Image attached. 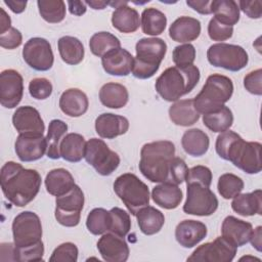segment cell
Masks as SVG:
<instances>
[{
  "instance_id": "6da1fadb",
  "label": "cell",
  "mask_w": 262,
  "mask_h": 262,
  "mask_svg": "<svg viewBox=\"0 0 262 262\" xmlns=\"http://www.w3.org/2000/svg\"><path fill=\"white\" fill-rule=\"evenodd\" d=\"M138 167L147 180L175 185L184 182L188 172L184 160L175 157V145L169 140L145 143L140 150Z\"/></svg>"
},
{
  "instance_id": "7a4b0ae2",
  "label": "cell",
  "mask_w": 262,
  "mask_h": 262,
  "mask_svg": "<svg viewBox=\"0 0 262 262\" xmlns=\"http://www.w3.org/2000/svg\"><path fill=\"white\" fill-rule=\"evenodd\" d=\"M41 180L37 170L24 168L13 161L6 162L0 171L1 190L5 199L16 207H25L35 199Z\"/></svg>"
},
{
  "instance_id": "3957f363",
  "label": "cell",
  "mask_w": 262,
  "mask_h": 262,
  "mask_svg": "<svg viewBox=\"0 0 262 262\" xmlns=\"http://www.w3.org/2000/svg\"><path fill=\"white\" fill-rule=\"evenodd\" d=\"M200 78V70L194 64L170 67L158 77L155 88L164 100L175 102L183 95L189 93L196 86Z\"/></svg>"
},
{
  "instance_id": "277c9868",
  "label": "cell",
  "mask_w": 262,
  "mask_h": 262,
  "mask_svg": "<svg viewBox=\"0 0 262 262\" xmlns=\"http://www.w3.org/2000/svg\"><path fill=\"white\" fill-rule=\"evenodd\" d=\"M135 51L132 74L137 79L145 80L159 71L167 52V44L157 37L141 38L135 45Z\"/></svg>"
},
{
  "instance_id": "5b68a950",
  "label": "cell",
  "mask_w": 262,
  "mask_h": 262,
  "mask_svg": "<svg viewBox=\"0 0 262 262\" xmlns=\"http://www.w3.org/2000/svg\"><path fill=\"white\" fill-rule=\"evenodd\" d=\"M233 83L230 78L221 75H210L200 93L193 98V105L201 115L209 114L223 106L232 96Z\"/></svg>"
},
{
  "instance_id": "8992f818",
  "label": "cell",
  "mask_w": 262,
  "mask_h": 262,
  "mask_svg": "<svg viewBox=\"0 0 262 262\" xmlns=\"http://www.w3.org/2000/svg\"><path fill=\"white\" fill-rule=\"evenodd\" d=\"M114 191L133 216L149 205L148 186L133 173L118 176L114 182Z\"/></svg>"
},
{
  "instance_id": "52a82bcc",
  "label": "cell",
  "mask_w": 262,
  "mask_h": 262,
  "mask_svg": "<svg viewBox=\"0 0 262 262\" xmlns=\"http://www.w3.org/2000/svg\"><path fill=\"white\" fill-rule=\"evenodd\" d=\"M261 147L260 142L245 141L239 137L231 144L226 161L248 174H258L262 170Z\"/></svg>"
},
{
  "instance_id": "ba28073f",
  "label": "cell",
  "mask_w": 262,
  "mask_h": 262,
  "mask_svg": "<svg viewBox=\"0 0 262 262\" xmlns=\"http://www.w3.org/2000/svg\"><path fill=\"white\" fill-rule=\"evenodd\" d=\"M208 61L216 68H222L230 72H238L249 62L247 51L239 45L216 43L207 50Z\"/></svg>"
},
{
  "instance_id": "9c48e42d",
  "label": "cell",
  "mask_w": 262,
  "mask_h": 262,
  "mask_svg": "<svg viewBox=\"0 0 262 262\" xmlns=\"http://www.w3.org/2000/svg\"><path fill=\"white\" fill-rule=\"evenodd\" d=\"M186 200L183 212L194 216H211L218 208V199L215 193L201 183H186Z\"/></svg>"
},
{
  "instance_id": "30bf717a",
  "label": "cell",
  "mask_w": 262,
  "mask_h": 262,
  "mask_svg": "<svg viewBox=\"0 0 262 262\" xmlns=\"http://www.w3.org/2000/svg\"><path fill=\"white\" fill-rule=\"evenodd\" d=\"M84 159L102 176H108L120 165L119 155L99 138H91L86 142Z\"/></svg>"
},
{
  "instance_id": "8fae6325",
  "label": "cell",
  "mask_w": 262,
  "mask_h": 262,
  "mask_svg": "<svg viewBox=\"0 0 262 262\" xmlns=\"http://www.w3.org/2000/svg\"><path fill=\"white\" fill-rule=\"evenodd\" d=\"M84 193L79 185L60 196H56L54 216L56 221L66 227H75L81 219V212L84 207Z\"/></svg>"
},
{
  "instance_id": "7c38bea8",
  "label": "cell",
  "mask_w": 262,
  "mask_h": 262,
  "mask_svg": "<svg viewBox=\"0 0 262 262\" xmlns=\"http://www.w3.org/2000/svg\"><path fill=\"white\" fill-rule=\"evenodd\" d=\"M12 236L16 247L25 248L38 244L42 239V224L39 216L32 211H24L12 221Z\"/></svg>"
},
{
  "instance_id": "4fadbf2b",
  "label": "cell",
  "mask_w": 262,
  "mask_h": 262,
  "mask_svg": "<svg viewBox=\"0 0 262 262\" xmlns=\"http://www.w3.org/2000/svg\"><path fill=\"white\" fill-rule=\"evenodd\" d=\"M236 249L237 247L228 239L223 236H218L213 242L198 247L187 258V261L231 262L236 255Z\"/></svg>"
},
{
  "instance_id": "5bb4252c",
  "label": "cell",
  "mask_w": 262,
  "mask_h": 262,
  "mask_svg": "<svg viewBox=\"0 0 262 262\" xmlns=\"http://www.w3.org/2000/svg\"><path fill=\"white\" fill-rule=\"evenodd\" d=\"M23 58L35 71L46 72L54 62V55L48 40L41 37L29 39L23 48Z\"/></svg>"
},
{
  "instance_id": "9a60e30c",
  "label": "cell",
  "mask_w": 262,
  "mask_h": 262,
  "mask_svg": "<svg viewBox=\"0 0 262 262\" xmlns=\"http://www.w3.org/2000/svg\"><path fill=\"white\" fill-rule=\"evenodd\" d=\"M24 95V80L21 75L12 69L0 74V103L6 108H14Z\"/></svg>"
},
{
  "instance_id": "2e32d148",
  "label": "cell",
  "mask_w": 262,
  "mask_h": 262,
  "mask_svg": "<svg viewBox=\"0 0 262 262\" xmlns=\"http://www.w3.org/2000/svg\"><path fill=\"white\" fill-rule=\"evenodd\" d=\"M14 149L21 162H34L47 152V140L43 134L23 133L17 136Z\"/></svg>"
},
{
  "instance_id": "e0dca14e",
  "label": "cell",
  "mask_w": 262,
  "mask_h": 262,
  "mask_svg": "<svg viewBox=\"0 0 262 262\" xmlns=\"http://www.w3.org/2000/svg\"><path fill=\"white\" fill-rule=\"evenodd\" d=\"M97 250L106 262H125L130 250L124 237L112 232H105L97 242Z\"/></svg>"
},
{
  "instance_id": "ac0fdd59",
  "label": "cell",
  "mask_w": 262,
  "mask_h": 262,
  "mask_svg": "<svg viewBox=\"0 0 262 262\" xmlns=\"http://www.w3.org/2000/svg\"><path fill=\"white\" fill-rule=\"evenodd\" d=\"M12 124L19 134H43L45 130V125L40 113L31 105L17 107L12 115Z\"/></svg>"
},
{
  "instance_id": "d6986e66",
  "label": "cell",
  "mask_w": 262,
  "mask_h": 262,
  "mask_svg": "<svg viewBox=\"0 0 262 262\" xmlns=\"http://www.w3.org/2000/svg\"><path fill=\"white\" fill-rule=\"evenodd\" d=\"M133 63L134 57L132 54L122 47L114 49L101 57L103 70L112 76H128L132 72Z\"/></svg>"
},
{
  "instance_id": "ffe728a7",
  "label": "cell",
  "mask_w": 262,
  "mask_h": 262,
  "mask_svg": "<svg viewBox=\"0 0 262 262\" xmlns=\"http://www.w3.org/2000/svg\"><path fill=\"white\" fill-rule=\"evenodd\" d=\"M207 226L198 220L185 219L179 222L175 228V238L183 248H193L207 235Z\"/></svg>"
},
{
  "instance_id": "44dd1931",
  "label": "cell",
  "mask_w": 262,
  "mask_h": 262,
  "mask_svg": "<svg viewBox=\"0 0 262 262\" xmlns=\"http://www.w3.org/2000/svg\"><path fill=\"white\" fill-rule=\"evenodd\" d=\"M129 129V121L127 118L112 114L103 113L95 120V131L101 138L114 139L125 134Z\"/></svg>"
},
{
  "instance_id": "7402d4cb",
  "label": "cell",
  "mask_w": 262,
  "mask_h": 262,
  "mask_svg": "<svg viewBox=\"0 0 262 262\" xmlns=\"http://www.w3.org/2000/svg\"><path fill=\"white\" fill-rule=\"evenodd\" d=\"M252 231L253 226L250 222L244 221L234 216L225 217L221 225L222 236L237 248L249 243Z\"/></svg>"
},
{
  "instance_id": "603a6c76",
  "label": "cell",
  "mask_w": 262,
  "mask_h": 262,
  "mask_svg": "<svg viewBox=\"0 0 262 262\" xmlns=\"http://www.w3.org/2000/svg\"><path fill=\"white\" fill-rule=\"evenodd\" d=\"M201 21L191 16L176 18L169 28V37L179 43H189L199 38L201 34Z\"/></svg>"
},
{
  "instance_id": "cb8c5ba5",
  "label": "cell",
  "mask_w": 262,
  "mask_h": 262,
  "mask_svg": "<svg viewBox=\"0 0 262 262\" xmlns=\"http://www.w3.org/2000/svg\"><path fill=\"white\" fill-rule=\"evenodd\" d=\"M89 106L87 95L78 88H70L59 97V107L69 117L78 118L84 115Z\"/></svg>"
},
{
  "instance_id": "d4e9b609",
  "label": "cell",
  "mask_w": 262,
  "mask_h": 262,
  "mask_svg": "<svg viewBox=\"0 0 262 262\" xmlns=\"http://www.w3.org/2000/svg\"><path fill=\"white\" fill-rule=\"evenodd\" d=\"M183 198V192L178 185L160 183L151 190V199L156 205L166 210L176 209Z\"/></svg>"
},
{
  "instance_id": "484cf974",
  "label": "cell",
  "mask_w": 262,
  "mask_h": 262,
  "mask_svg": "<svg viewBox=\"0 0 262 262\" xmlns=\"http://www.w3.org/2000/svg\"><path fill=\"white\" fill-rule=\"evenodd\" d=\"M112 25L118 31L129 34L134 33L140 26L139 13L126 1L123 5L117 7L112 14Z\"/></svg>"
},
{
  "instance_id": "4316f807",
  "label": "cell",
  "mask_w": 262,
  "mask_h": 262,
  "mask_svg": "<svg viewBox=\"0 0 262 262\" xmlns=\"http://www.w3.org/2000/svg\"><path fill=\"white\" fill-rule=\"evenodd\" d=\"M73 175L64 168H56L49 171L45 177V187L49 194L60 196L69 192L75 185Z\"/></svg>"
},
{
  "instance_id": "83f0119b",
  "label": "cell",
  "mask_w": 262,
  "mask_h": 262,
  "mask_svg": "<svg viewBox=\"0 0 262 262\" xmlns=\"http://www.w3.org/2000/svg\"><path fill=\"white\" fill-rule=\"evenodd\" d=\"M232 210L241 216L250 217L262 214V191L256 189L252 192L239 193L231 202Z\"/></svg>"
},
{
  "instance_id": "f1b7e54d",
  "label": "cell",
  "mask_w": 262,
  "mask_h": 262,
  "mask_svg": "<svg viewBox=\"0 0 262 262\" xmlns=\"http://www.w3.org/2000/svg\"><path fill=\"white\" fill-rule=\"evenodd\" d=\"M169 118L177 126L188 127L199 121L200 114L194 108L193 99H181L169 107Z\"/></svg>"
},
{
  "instance_id": "f546056e",
  "label": "cell",
  "mask_w": 262,
  "mask_h": 262,
  "mask_svg": "<svg viewBox=\"0 0 262 262\" xmlns=\"http://www.w3.org/2000/svg\"><path fill=\"white\" fill-rule=\"evenodd\" d=\"M181 145L183 150L192 157L204 156L210 145V139L207 133L199 128L186 130L181 138Z\"/></svg>"
},
{
  "instance_id": "4dcf8cb0",
  "label": "cell",
  "mask_w": 262,
  "mask_h": 262,
  "mask_svg": "<svg viewBox=\"0 0 262 262\" xmlns=\"http://www.w3.org/2000/svg\"><path fill=\"white\" fill-rule=\"evenodd\" d=\"M99 100L106 107L121 108L127 104L129 92L123 84L115 82L105 83L99 90Z\"/></svg>"
},
{
  "instance_id": "1f68e13d",
  "label": "cell",
  "mask_w": 262,
  "mask_h": 262,
  "mask_svg": "<svg viewBox=\"0 0 262 262\" xmlns=\"http://www.w3.org/2000/svg\"><path fill=\"white\" fill-rule=\"evenodd\" d=\"M137 223L140 231L145 235L158 233L165 223L164 214L152 206H146L140 209L136 214Z\"/></svg>"
},
{
  "instance_id": "d6a6232c",
  "label": "cell",
  "mask_w": 262,
  "mask_h": 262,
  "mask_svg": "<svg viewBox=\"0 0 262 262\" xmlns=\"http://www.w3.org/2000/svg\"><path fill=\"white\" fill-rule=\"evenodd\" d=\"M86 141L79 133H68L59 145L60 158L67 162L78 163L84 158Z\"/></svg>"
},
{
  "instance_id": "836d02e7",
  "label": "cell",
  "mask_w": 262,
  "mask_h": 262,
  "mask_svg": "<svg viewBox=\"0 0 262 262\" xmlns=\"http://www.w3.org/2000/svg\"><path fill=\"white\" fill-rule=\"evenodd\" d=\"M58 52L61 59L71 66L79 64L85 54L84 46L82 42L73 36L60 37L57 41Z\"/></svg>"
},
{
  "instance_id": "e575fe53",
  "label": "cell",
  "mask_w": 262,
  "mask_h": 262,
  "mask_svg": "<svg viewBox=\"0 0 262 262\" xmlns=\"http://www.w3.org/2000/svg\"><path fill=\"white\" fill-rule=\"evenodd\" d=\"M211 10L214 18L222 25L233 27L239 20V8L237 2L233 0H213Z\"/></svg>"
},
{
  "instance_id": "d590c367",
  "label": "cell",
  "mask_w": 262,
  "mask_h": 262,
  "mask_svg": "<svg viewBox=\"0 0 262 262\" xmlns=\"http://www.w3.org/2000/svg\"><path fill=\"white\" fill-rule=\"evenodd\" d=\"M140 26L144 34L156 37L165 31L167 17L161 10L155 7H148L143 9L141 13Z\"/></svg>"
},
{
  "instance_id": "8d00e7d4",
  "label": "cell",
  "mask_w": 262,
  "mask_h": 262,
  "mask_svg": "<svg viewBox=\"0 0 262 262\" xmlns=\"http://www.w3.org/2000/svg\"><path fill=\"white\" fill-rule=\"evenodd\" d=\"M68 131V125L61 120H51L48 126L46 135L47 140V157L52 160H58L60 158L59 145L62 138L66 136Z\"/></svg>"
},
{
  "instance_id": "74e56055",
  "label": "cell",
  "mask_w": 262,
  "mask_h": 262,
  "mask_svg": "<svg viewBox=\"0 0 262 262\" xmlns=\"http://www.w3.org/2000/svg\"><path fill=\"white\" fill-rule=\"evenodd\" d=\"M204 125L214 133H222L232 126L233 115L231 110L223 105L215 112L203 115Z\"/></svg>"
},
{
  "instance_id": "f35d334b",
  "label": "cell",
  "mask_w": 262,
  "mask_h": 262,
  "mask_svg": "<svg viewBox=\"0 0 262 262\" xmlns=\"http://www.w3.org/2000/svg\"><path fill=\"white\" fill-rule=\"evenodd\" d=\"M119 47H121L120 40L110 32H97L89 40L90 51L98 57H102L107 52Z\"/></svg>"
},
{
  "instance_id": "ab89813d",
  "label": "cell",
  "mask_w": 262,
  "mask_h": 262,
  "mask_svg": "<svg viewBox=\"0 0 262 262\" xmlns=\"http://www.w3.org/2000/svg\"><path fill=\"white\" fill-rule=\"evenodd\" d=\"M39 13L49 24H57L66 17V3L62 0H38Z\"/></svg>"
},
{
  "instance_id": "60d3db41",
  "label": "cell",
  "mask_w": 262,
  "mask_h": 262,
  "mask_svg": "<svg viewBox=\"0 0 262 262\" xmlns=\"http://www.w3.org/2000/svg\"><path fill=\"white\" fill-rule=\"evenodd\" d=\"M86 227L90 233L100 235L110 231L111 214L103 208L92 209L86 218Z\"/></svg>"
},
{
  "instance_id": "b9f144b4",
  "label": "cell",
  "mask_w": 262,
  "mask_h": 262,
  "mask_svg": "<svg viewBox=\"0 0 262 262\" xmlns=\"http://www.w3.org/2000/svg\"><path fill=\"white\" fill-rule=\"evenodd\" d=\"M244 181L237 175L232 173H224L222 174L217 183V189L219 194L225 199L230 200L239 194L244 189Z\"/></svg>"
},
{
  "instance_id": "7bdbcfd3",
  "label": "cell",
  "mask_w": 262,
  "mask_h": 262,
  "mask_svg": "<svg viewBox=\"0 0 262 262\" xmlns=\"http://www.w3.org/2000/svg\"><path fill=\"white\" fill-rule=\"evenodd\" d=\"M111 227L110 231L119 236L125 237L131 229L130 215L123 209L115 207L110 210Z\"/></svg>"
},
{
  "instance_id": "ee69618b",
  "label": "cell",
  "mask_w": 262,
  "mask_h": 262,
  "mask_svg": "<svg viewBox=\"0 0 262 262\" xmlns=\"http://www.w3.org/2000/svg\"><path fill=\"white\" fill-rule=\"evenodd\" d=\"M44 255V245L43 242L30 247L19 248L16 247L13 243L11 250V260L19 262H33V261H42Z\"/></svg>"
},
{
  "instance_id": "f6af8a7d",
  "label": "cell",
  "mask_w": 262,
  "mask_h": 262,
  "mask_svg": "<svg viewBox=\"0 0 262 262\" xmlns=\"http://www.w3.org/2000/svg\"><path fill=\"white\" fill-rule=\"evenodd\" d=\"M78 248L75 244L71 242L62 243L59 246H57L50 258V262H76L78 260Z\"/></svg>"
},
{
  "instance_id": "bcb514c9",
  "label": "cell",
  "mask_w": 262,
  "mask_h": 262,
  "mask_svg": "<svg viewBox=\"0 0 262 262\" xmlns=\"http://www.w3.org/2000/svg\"><path fill=\"white\" fill-rule=\"evenodd\" d=\"M172 59L176 67H187L193 64V61L195 59L194 46L190 43L176 46L173 50Z\"/></svg>"
},
{
  "instance_id": "7dc6e473",
  "label": "cell",
  "mask_w": 262,
  "mask_h": 262,
  "mask_svg": "<svg viewBox=\"0 0 262 262\" xmlns=\"http://www.w3.org/2000/svg\"><path fill=\"white\" fill-rule=\"evenodd\" d=\"M53 87L51 82L46 78H34L29 83L30 95L38 100L48 98L52 93Z\"/></svg>"
},
{
  "instance_id": "c3c4849f",
  "label": "cell",
  "mask_w": 262,
  "mask_h": 262,
  "mask_svg": "<svg viewBox=\"0 0 262 262\" xmlns=\"http://www.w3.org/2000/svg\"><path fill=\"white\" fill-rule=\"evenodd\" d=\"M212 177H213L212 172L208 167L203 165H198L188 169L185 181L186 183L198 182L207 187H210L212 183Z\"/></svg>"
},
{
  "instance_id": "681fc988",
  "label": "cell",
  "mask_w": 262,
  "mask_h": 262,
  "mask_svg": "<svg viewBox=\"0 0 262 262\" xmlns=\"http://www.w3.org/2000/svg\"><path fill=\"white\" fill-rule=\"evenodd\" d=\"M233 34V27H228L225 25H222L214 17L210 19L208 25V35L210 39L213 41H225L232 37Z\"/></svg>"
},
{
  "instance_id": "f907efd6",
  "label": "cell",
  "mask_w": 262,
  "mask_h": 262,
  "mask_svg": "<svg viewBox=\"0 0 262 262\" xmlns=\"http://www.w3.org/2000/svg\"><path fill=\"white\" fill-rule=\"evenodd\" d=\"M241 136L231 131V130H226L222 133H220L217 138H216V143H215V149H216V152L217 155L226 161V158H227V152L231 146V144L237 140Z\"/></svg>"
},
{
  "instance_id": "816d5d0a",
  "label": "cell",
  "mask_w": 262,
  "mask_h": 262,
  "mask_svg": "<svg viewBox=\"0 0 262 262\" xmlns=\"http://www.w3.org/2000/svg\"><path fill=\"white\" fill-rule=\"evenodd\" d=\"M246 90L254 95H262V70L257 69L248 73L244 78Z\"/></svg>"
},
{
  "instance_id": "f5cc1de1",
  "label": "cell",
  "mask_w": 262,
  "mask_h": 262,
  "mask_svg": "<svg viewBox=\"0 0 262 262\" xmlns=\"http://www.w3.org/2000/svg\"><path fill=\"white\" fill-rule=\"evenodd\" d=\"M23 42V35L16 29L11 27L8 31L0 35V46L6 49H15L20 46Z\"/></svg>"
},
{
  "instance_id": "db71d44e",
  "label": "cell",
  "mask_w": 262,
  "mask_h": 262,
  "mask_svg": "<svg viewBox=\"0 0 262 262\" xmlns=\"http://www.w3.org/2000/svg\"><path fill=\"white\" fill-rule=\"evenodd\" d=\"M238 8L247 14L250 18H260L262 15V2L260 0H254V1H238L237 3Z\"/></svg>"
},
{
  "instance_id": "11a10c76",
  "label": "cell",
  "mask_w": 262,
  "mask_h": 262,
  "mask_svg": "<svg viewBox=\"0 0 262 262\" xmlns=\"http://www.w3.org/2000/svg\"><path fill=\"white\" fill-rule=\"evenodd\" d=\"M212 0H186V4L200 14H211Z\"/></svg>"
},
{
  "instance_id": "9f6ffc18",
  "label": "cell",
  "mask_w": 262,
  "mask_h": 262,
  "mask_svg": "<svg viewBox=\"0 0 262 262\" xmlns=\"http://www.w3.org/2000/svg\"><path fill=\"white\" fill-rule=\"evenodd\" d=\"M86 5L87 4L85 1H68V6H69L70 12L77 16L83 15L86 12V10H87Z\"/></svg>"
},
{
  "instance_id": "6f0895ef",
  "label": "cell",
  "mask_w": 262,
  "mask_h": 262,
  "mask_svg": "<svg viewBox=\"0 0 262 262\" xmlns=\"http://www.w3.org/2000/svg\"><path fill=\"white\" fill-rule=\"evenodd\" d=\"M251 245L253 248H255L258 252H261V247H262V226H257L255 229H253L250 241Z\"/></svg>"
},
{
  "instance_id": "680465c9",
  "label": "cell",
  "mask_w": 262,
  "mask_h": 262,
  "mask_svg": "<svg viewBox=\"0 0 262 262\" xmlns=\"http://www.w3.org/2000/svg\"><path fill=\"white\" fill-rule=\"evenodd\" d=\"M26 0H4V4L9 7V9L14 13H21L25 11L27 6Z\"/></svg>"
},
{
  "instance_id": "91938a15",
  "label": "cell",
  "mask_w": 262,
  "mask_h": 262,
  "mask_svg": "<svg viewBox=\"0 0 262 262\" xmlns=\"http://www.w3.org/2000/svg\"><path fill=\"white\" fill-rule=\"evenodd\" d=\"M11 28V19L6 11L1 8V15H0V35L5 33Z\"/></svg>"
},
{
  "instance_id": "94428289",
  "label": "cell",
  "mask_w": 262,
  "mask_h": 262,
  "mask_svg": "<svg viewBox=\"0 0 262 262\" xmlns=\"http://www.w3.org/2000/svg\"><path fill=\"white\" fill-rule=\"evenodd\" d=\"M87 5H89L93 9H103L105 6L108 5V2L106 1H100V0H90V1H85Z\"/></svg>"
},
{
  "instance_id": "6125c7cd",
  "label": "cell",
  "mask_w": 262,
  "mask_h": 262,
  "mask_svg": "<svg viewBox=\"0 0 262 262\" xmlns=\"http://www.w3.org/2000/svg\"><path fill=\"white\" fill-rule=\"evenodd\" d=\"M242 260H257V261H260V259L259 258H256V257H250V256H245V257H242L241 259H239V261H242Z\"/></svg>"
}]
</instances>
